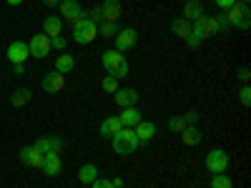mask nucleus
Instances as JSON below:
<instances>
[{"instance_id":"1","label":"nucleus","mask_w":251,"mask_h":188,"mask_svg":"<svg viewBox=\"0 0 251 188\" xmlns=\"http://www.w3.org/2000/svg\"><path fill=\"white\" fill-rule=\"evenodd\" d=\"M111 143H113V151H116L118 156H131L138 145H141V141H138V136H136L133 128H121V131L111 138Z\"/></svg>"},{"instance_id":"2","label":"nucleus","mask_w":251,"mask_h":188,"mask_svg":"<svg viewBox=\"0 0 251 188\" xmlns=\"http://www.w3.org/2000/svg\"><path fill=\"white\" fill-rule=\"evenodd\" d=\"M73 25V40L78 46H88V43H93L96 40V35H98V25L93 23L91 18H78L75 23H71Z\"/></svg>"},{"instance_id":"3","label":"nucleus","mask_w":251,"mask_h":188,"mask_svg":"<svg viewBox=\"0 0 251 188\" xmlns=\"http://www.w3.org/2000/svg\"><path fill=\"white\" fill-rule=\"evenodd\" d=\"M100 63H103V68L108 70V75H113L118 80L128 75V63H126V58L118 50H106L100 55Z\"/></svg>"},{"instance_id":"4","label":"nucleus","mask_w":251,"mask_h":188,"mask_svg":"<svg viewBox=\"0 0 251 188\" xmlns=\"http://www.w3.org/2000/svg\"><path fill=\"white\" fill-rule=\"evenodd\" d=\"M226 20H228V25H234L236 30H249V25H251V10H249V5L234 3L231 8L226 10Z\"/></svg>"},{"instance_id":"5","label":"nucleus","mask_w":251,"mask_h":188,"mask_svg":"<svg viewBox=\"0 0 251 188\" xmlns=\"http://www.w3.org/2000/svg\"><path fill=\"white\" fill-rule=\"evenodd\" d=\"M191 33H196V35H199L201 40L219 35V25H216V18H211V15H201L199 20H194V23H191Z\"/></svg>"},{"instance_id":"6","label":"nucleus","mask_w":251,"mask_h":188,"mask_svg":"<svg viewBox=\"0 0 251 188\" xmlns=\"http://www.w3.org/2000/svg\"><path fill=\"white\" fill-rule=\"evenodd\" d=\"M50 50H53V46H50V38H48L46 33H38V35H33V38H30V43H28V53H30L33 58H48V55H50Z\"/></svg>"},{"instance_id":"7","label":"nucleus","mask_w":251,"mask_h":188,"mask_svg":"<svg viewBox=\"0 0 251 188\" xmlns=\"http://www.w3.org/2000/svg\"><path fill=\"white\" fill-rule=\"evenodd\" d=\"M228 161H231V158H228L226 151L214 148V151H208V156H206V168L211 171V173H226Z\"/></svg>"},{"instance_id":"8","label":"nucleus","mask_w":251,"mask_h":188,"mask_svg":"<svg viewBox=\"0 0 251 188\" xmlns=\"http://www.w3.org/2000/svg\"><path fill=\"white\" fill-rule=\"evenodd\" d=\"M20 161H23L28 168H40L46 161V153L38 151L35 145H25V148H20Z\"/></svg>"},{"instance_id":"9","label":"nucleus","mask_w":251,"mask_h":188,"mask_svg":"<svg viewBox=\"0 0 251 188\" xmlns=\"http://www.w3.org/2000/svg\"><path fill=\"white\" fill-rule=\"evenodd\" d=\"M136 40H138V33H136L133 28H123V30H118V35H116V50H118V53L131 50V48L136 46Z\"/></svg>"},{"instance_id":"10","label":"nucleus","mask_w":251,"mask_h":188,"mask_svg":"<svg viewBox=\"0 0 251 188\" xmlns=\"http://www.w3.org/2000/svg\"><path fill=\"white\" fill-rule=\"evenodd\" d=\"M60 20H71V23H75L78 18H83V8L78 0H60Z\"/></svg>"},{"instance_id":"11","label":"nucleus","mask_w":251,"mask_h":188,"mask_svg":"<svg viewBox=\"0 0 251 188\" xmlns=\"http://www.w3.org/2000/svg\"><path fill=\"white\" fill-rule=\"evenodd\" d=\"M33 145L38 151H43V153H60L63 151V138L60 136H43V138H38Z\"/></svg>"},{"instance_id":"12","label":"nucleus","mask_w":251,"mask_h":188,"mask_svg":"<svg viewBox=\"0 0 251 188\" xmlns=\"http://www.w3.org/2000/svg\"><path fill=\"white\" fill-rule=\"evenodd\" d=\"M40 86H43V91L46 93H50V95H55V93H60L63 88H66V75H60V73H48L46 78H43V83H40Z\"/></svg>"},{"instance_id":"13","label":"nucleus","mask_w":251,"mask_h":188,"mask_svg":"<svg viewBox=\"0 0 251 188\" xmlns=\"http://www.w3.org/2000/svg\"><path fill=\"white\" fill-rule=\"evenodd\" d=\"M28 58H30L28 43H23V40H13V43L8 46V60L10 63H25Z\"/></svg>"},{"instance_id":"14","label":"nucleus","mask_w":251,"mask_h":188,"mask_svg":"<svg viewBox=\"0 0 251 188\" xmlns=\"http://www.w3.org/2000/svg\"><path fill=\"white\" fill-rule=\"evenodd\" d=\"M113 98H116V106H121V108H131L138 103V93L133 88H118L113 93Z\"/></svg>"},{"instance_id":"15","label":"nucleus","mask_w":251,"mask_h":188,"mask_svg":"<svg viewBox=\"0 0 251 188\" xmlns=\"http://www.w3.org/2000/svg\"><path fill=\"white\" fill-rule=\"evenodd\" d=\"M40 168L46 171V176H58L60 171H63V161H60V153H46V161H43V165Z\"/></svg>"},{"instance_id":"16","label":"nucleus","mask_w":251,"mask_h":188,"mask_svg":"<svg viewBox=\"0 0 251 188\" xmlns=\"http://www.w3.org/2000/svg\"><path fill=\"white\" fill-rule=\"evenodd\" d=\"M118 118H121V123H123V128H136V125L143 120V113H141L136 106H131V108H123V113H121Z\"/></svg>"},{"instance_id":"17","label":"nucleus","mask_w":251,"mask_h":188,"mask_svg":"<svg viewBox=\"0 0 251 188\" xmlns=\"http://www.w3.org/2000/svg\"><path fill=\"white\" fill-rule=\"evenodd\" d=\"M100 10H103V20H108V23H118V18H121V3H118V0H103Z\"/></svg>"},{"instance_id":"18","label":"nucleus","mask_w":251,"mask_h":188,"mask_svg":"<svg viewBox=\"0 0 251 188\" xmlns=\"http://www.w3.org/2000/svg\"><path fill=\"white\" fill-rule=\"evenodd\" d=\"M121 128H123L121 118H118V116H111V118H106V120L100 123V128H98V131H100V136H106V138H113V136H116V133H118Z\"/></svg>"},{"instance_id":"19","label":"nucleus","mask_w":251,"mask_h":188,"mask_svg":"<svg viewBox=\"0 0 251 188\" xmlns=\"http://www.w3.org/2000/svg\"><path fill=\"white\" fill-rule=\"evenodd\" d=\"M133 131H136V136H138L141 143H149V141L156 136V123H151V120H141Z\"/></svg>"},{"instance_id":"20","label":"nucleus","mask_w":251,"mask_h":188,"mask_svg":"<svg viewBox=\"0 0 251 188\" xmlns=\"http://www.w3.org/2000/svg\"><path fill=\"white\" fill-rule=\"evenodd\" d=\"M203 15V5L199 3V0H188V3L183 5V20H188V23H194V20H199Z\"/></svg>"},{"instance_id":"21","label":"nucleus","mask_w":251,"mask_h":188,"mask_svg":"<svg viewBox=\"0 0 251 188\" xmlns=\"http://www.w3.org/2000/svg\"><path fill=\"white\" fill-rule=\"evenodd\" d=\"M73 68H75V58H73V55H68V53H60V55L55 58V73H60V75H68Z\"/></svg>"},{"instance_id":"22","label":"nucleus","mask_w":251,"mask_h":188,"mask_svg":"<svg viewBox=\"0 0 251 188\" xmlns=\"http://www.w3.org/2000/svg\"><path fill=\"white\" fill-rule=\"evenodd\" d=\"M43 33H46L48 38L60 35V33H63V20H60L58 15H48V18H46V23H43Z\"/></svg>"},{"instance_id":"23","label":"nucleus","mask_w":251,"mask_h":188,"mask_svg":"<svg viewBox=\"0 0 251 188\" xmlns=\"http://www.w3.org/2000/svg\"><path fill=\"white\" fill-rule=\"evenodd\" d=\"M181 141L186 145H199L203 141V136H201V131L196 128V125H186V128L181 131Z\"/></svg>"},{"instance_id":"24","label":"nucleus","mask_w":251,"mask_h":188,"mask_svg":"<svg viewBox=\"0 0 251 188\" xmlns=\"http://www.w3.org/2000/svg\"><path fill=\"white\" fill-rule=\"evenodd\" d=\"M171 33H174L176 38L186 40L188 35H191V23H188V20H183V18H176V20H171Z\"/></svg>"},{"instance_id":"25","label":"nucleus","mask_w":251,"mask_h":188,"mask_svg":"<svg viewBox=\"0 0 251 188\" xmlns=\"http://www.w3.org/2000/svg\"><path fill=\"white\" fill-rule=\"evenodd\" d=\"M78 178L80 183H93L98 178V168H96V163H86V165H80V171H78Z\"/></svg>"},{"instance_id":"26","label":"nucleus","mask_w":251,"mask_h":188,"mask_svg":"<svg viewBox=\"0 0 251 188\" xmlns=\"http://www.w3.org/2000/svg\"><path fill=\"white\" fill-rule=\"evenodd\" d=\"M30 95H33V93H30L28 88H20V91H15V93L10 95V106H13V108H23L25 103L30 100Z\"/></svg>"},{"instance_id":"27","label":"nucleus","mask_w":251,"mask_h":188,"mask_svg":"<svg viewBox=\"0 0 251 188\" xmlns=\"http://www.w3.org/2000/svg\"><path fill=\"white\" fill-rule=\"evenodd\" d=\"M211 188H234V181L226 173H211Z\"/></svg>"},{"instance_id":"28","label":"nucleus","mask_w":251,"mask_h":188,"mask_svg":"<svg viewBox=\"0 0 251 188\" xmlns=\"http://www.w3.org/2000/svg\"><path fill=\"white\" fill-rule=\"evenodd\" d=\"M118 25L116 23H108V20H103V23H98V35L100 38H116L118 35Z\"/></svg>"},{"instance_id":"29","label":"nucleus","mask_w":251,"mask_h":188,"mask_svg":"<svg viewBox=\"0 0 251 188\" xmlns=\"http://www.w3.org/2000/svg\"><path fill=\"white\" fill-rule=\"evenodd\" d=\"M100 88L106 91L108 95H113V93L118 91V78H113V75H106V78L100 80Z\"/></svg>"},{"instance_id":"30","label":"nucleus","mask_w":251,"mask_h":188,"mask_svg":"<svg viewBox=\"0 0 251 188\" xmlns=\"http://www.w3.org/2000/svg\"><path fill=\"white\" fill-rule=\"evenodd\" d=\"M186 125H188V123H186V118H183V116H174V118L169 120V131H174V133H181V131L186 128Z\"/></svg>"},{"instance_id":"31","label":"nucleus","mask_w":251,"mask_h":188,"mask_svg":"<svg viewBox=\"0 0 251 188\" xmlns=\"http://www.w3.org/2000/svg\"><path fill=\"white\" fill-rule=\"evenodd\" d=\"M239 100H241V106H246V108L251 106V88H249V86H244V88L239 91Z\"/></svg>"},{"instance_id":"32","label":"nucleus","mask_w":251,"mask_h":188,"mask_svg":"<svg viewBox=\"0 0 251 188\" xmlns=\"http://www.w3.org/2000/svg\"><path fill=\"white\" fill-rule=\"evenodd\" d=\"M50 46H53L55 50H66V46H68V40L63 38V35H55V38H50Z\"/></svg>"},{"instance_id":"33","label":"nucleus","mask_w":251,"mask_h":188,"mask_svg":"<svg viewBox=\"0 0 251 188\" xmlns=\"http://www.w3.org/2000/svg\"><path fill=\"white\" fill-rule=\"evenodd\" d=\"M201 43H203V40H201L196 33H191V35L186 38V46H188V48H201Z\"/></svg>"},{"instance_id":"34","label":"nucleus","mask_w":251,"mask_h":188,"mask_svg":"<svg viewBox=\"0 0 251 188\" xmlns=\"http://www.w3.org/2000/svg\"><path fill=\"white\" fill-rule=\"evenodd\" d=\"M91 188H113V183H111L108 178H96V181L91 183Z\"/></svg>"},{"instance_id":"35","label":"nucleus","mask_w":251,"mask_h":188,"mask_svg":"<svg viewBox=\"0 0 251 188\" xmlns=\"http://www.w3.org/2000/svg\"><path fill=\"white\" fill-rule=\"evenodd\" d=\"M183 118H186V123H188V125H194V123L199 120V111H194V108H191V111H186V113H183Z\"/></svg>"},{"instance_id":"36","label":"nucleus","mask_w":251,"mask_h":188,"mask_svg":"<svg viewBox=\"0 0 251 188\" xmlns=\"http://www.w3.org/2000/svg\"><path fill=\"white\" fill-rule=\"evenodd\" d=\"M239 80L244 83V86H249V80H251V70H249V68H239Z\"/></svg>"},{"instance_id":"37","label":"nucleus","mask_w":251,"mask_h":188,"mask_svg":"<svg viewBox=\"0 0 251 188\" xmlns=\"http://www.w3.org/2000/svg\"><path fill=\"white\" fill-rule=\"evenodd\" d=\"M214 3H216L221 10H228V8H231V5L236 3V0H214Z\"/></svg>"},{"instance_id":"38","label":"nucleus","mask_w":251,"mask_h":188,"mask_svg":"<svg viewBox=\"0 0 251 188\" xmlns=\"http://www.w3.org/2000/svg\"><path fill=\"white\" fill-rule=\"evenodd\" d=\"M13 70L20 75V73H25V63H13Z\"/></svg>"},{"instance_id":"39","label":"nucleus","mask_w":251,"mask_h":188,"mask_svg":"<svg viewBox=\"0 0 251 188\" xmlns=\"http://www.w3.org/2000/svg\"><path fill=\"white\" fill-rule=\"evenodd\" d=\"M111 183H113V188H123V178H111Z\"/></svg>"},{"instance_id":"40","label":"nucleus","mask_w":251,"mask_h":188,"mask_svg":"<svg viewBox=\"0 0 251 188\" xmlns=\"http://www.w3.org/2000/svg\"><path fill=\"white\" fill-rule=\"evenodd\" d=\"M5 3H8V5H23L25 0H5Z\"/></svg>"},{"instance_id":"41","label":"nucleus","mask_w":251,"mask_h":188,"mask_svg":"<svg viewBox=\"0 0 251 188\" xmlns=\"http://www.w3.org/2000/svg\"><path fill=\"white\" fill-rule=\"evenodd\" d=\"M43 3H46L48 8H53V5H58V3H60V0H43Z\"/></svg>"},{"instance_id":"42","label":"nucleus","mask_w":251,"mask_h":188,"mask_svg":"<svg viewBox=\"0 0 251 188\" xmlns=\"http://www.w3.org/2000/svg\"><path fill=\"white\" fill-rule=\"evenodd\" d=\"M239 3H241V5H249V0H239Z\"/></svg>"}]
</instances>
